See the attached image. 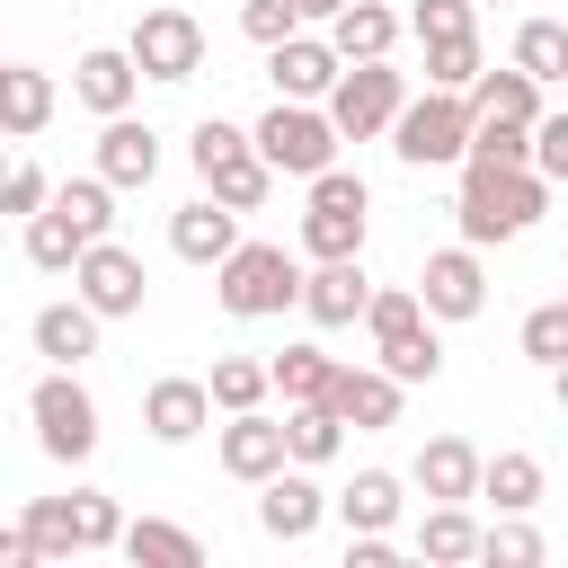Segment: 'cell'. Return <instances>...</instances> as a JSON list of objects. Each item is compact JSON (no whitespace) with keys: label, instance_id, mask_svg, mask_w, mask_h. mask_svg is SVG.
<instances>
[{"label":"cell","instance_id":"obj_1","mask_svg":"<svg viewBox=\"0 0 568 568\" xmlns=\"http://www.w3.org/2000/svg\"><path fill=\"white\" fill-rule=\"evenodd\" d=\"M541 213H550V178H532V169H497V160H462V204H453V222H462L470 248L524 240Z\"/></svg>","mask_w":568,"mask_h":568},{"label":"cell","instance_id":"obj_2","mask_svg":"<svg viewBox=\"0 0 568 568\" xmlns=\"http://www.w3.org/2000/svg\"><path fill=\"white\" fill-rule=\"evenodd\" d=\"M293 284H302V266H293V248H275V240H231V248L213 257V293H222L231 320H284V311H293Z\"/></svg>","mask_w":568,"mask_h":568},{"label":"cell","instance_id":"obj_3","mask_svg":"<svg viewBox=\"0 0 568 568\" xmlns=\"http://www.w3.org/2000/svg\"><path fill=\"white\" fill-rule=\"evenodd\" d=\"M364 222H373V186L355 169H311V204H302V257H364Z\"/></svg>","mask_w":568,"mask_h":568},{"label":"cell","instance_id":"obj_4","mask_svg":"<svg viewBox=\"0 0 568 568\" xmlns=\"http://www.w3.org/2000/svg\"><path fill=\"white\" fill-rule=\"evenodd\" d=\"M382 133H390V151H399L408 169H453V160H462V142H470V98H462V89L399 98V115H390Z\"/></svg>","mask_w":568,"mask_h":568},{"label":"cell","instance_id":"obj_5","mask_svg":"<svg viewBox=\"0 0 568 568\" xmlns=\"http://www.w3.org/2000/svg\"><path fill=\"white\" fill-rule=\"evenodd\" d=\"M248 151H257L275 178H311V169L337 160V124H328L311 98H275V106L248 124Z\"/></svg>","mask_w":568,"mask_h":568},{"label":"cell","instance_id":"obj_6","mask_svg":"<svg viewBox=\"0 0 568 568\" xmlns=\"http://www.w3.org/2000/svg\"><path fill=\"white\" fill-rule=\"evenodd\" d=\"M399 98H408V80L390 71V53H382V62H337V80H328L320 115L337 124V142H373V133L399 115Z\"/></svg>","mask_w":568,"mask_h":568},{"label":"cell","instance_id":"obj_7","mask_svg":"<svg viewBox=\"0 0 568 568\" xmlns=\"http://www.w3.org/2000/svg\"><path fill=\"white\" fill-rule=\"evenodd\" d=\"M27 417H36V444H44L53 462H89V453H98V399H89V382H80L71 364H53V373L27 390Z\"/></svg>","mask_w":568,"mask_h":568},{"label":"cell","instance_id":"obj_8","mask_svg":"<svg viewBox=\"0 0 568 568\" xmlns=\"http://www.w3.org/2000/svg\"><path fill=\"white\" fill-rule=\"evenodd\" d=\"M124 62L142 71V80H195L204 71V27L186 18V9H142L133 18V36H124Z\"/></svg>","mask_w":568,"mask_h":568},{"label":"cell","instance_id":"obj_9","mask_svg":"<svg viewBox=\"0 0 568 568\" xmlns=\"http://www.w3.org/2000/svg\"><path fill=\"white\" fill-rule=\"evenodd\" d=\"M71 293H80L98 320H133V311H142V293H151V275H142V257H133V248L89 240V248L71 257Z\"/></svg>","mask_w":568,"mask_h":568},{"label":"cell","instance_id":"obj_10","mask_svg":"<svg viewBox=\"0 0 568 568\" xmlns=\"http://www.w3.org/2000/svg\"><path fill=\"white\" fill-rule=\"evenodd\" d=\"M408 293H417L426 320H479V311H488V266H479L470 240H453V248H435V257L417 266Z\"/></svg>","mask_w":568,"mask_h":568},{"label":"cell","instance_id":"obj_11","mask_svg":"<svg viewBox=\"0 0 568 568\" xmlns=\"http://www.w3.org/2000/svg\"><path fill=\"white\" fill-rule=\"evenodd\" d=\"M320 515H328V497H320V479H311L302 462H284V470L257 479V532H266V541H311Z\"/></svg>","mask_w":568,"mask_h":568},{"label":"cell","instance_id":"obj_12","mask_svg":"<svg viewBox=\"0 0 568 568\" xmlns=\"http://www.w3.org/2000/svg\"><path fill=\"white\" fill-rule=\"evenodd\" d=\"M364 257H311V275L293 284V311L311 320V328H355V311H364Z\"/></svg>","mask_w":568,"mask_h":568},{"label":"cell","instance_id":"obj_13","mask_svg":"<svg viewBox=\"0 0 568 568\" xmlns=\"http://www.w3.org/2000/svg\"><path fill=\"white\" fill-rule=\"evenodd\" d=\"M328 408H337V426L382 435V426H399V382L382 364H337L328 373Z\"/></svg>","mask_w":568,"mask_h":568},{"label":"cell","instance_id":"obj_14","mask_svg":"<svg viewBox=\"0 0 568 568\" xmlns=\"http://www.w3.org/2000/svg\"><path fill=\"white\" fill-rule=\"evenodd\" d=\"M142 426H151V444H195V435L213 426L204 382H195V373H160V382L142 390Z\"/></svg>","mask_w":568,"mask_h":568},{"label":"cell","instance_id":"obj_15","mask_svg":"<svg viewBox=\"0 0 568 568\" xmlns=\"http://www.w3.org/2000/svg\"><path fill=\"white\" fill-rule=\"evenodd\" d=\"M266 80H275V98H328V80H337V53H328V36H311V27H293L284 44H266Z\"/></svg>","mask_w":568,"mask_h":568},{"label":"cell","instance_id":"obj_16","mask_svg":"<svg viewBox=\"0 0 568 568\" xmlns=\"http://www.w3.org/2000/svg\"><path fill=\"white\" fill-rule=\"evenodd\" d=\"M98 178L106 186H151L160 178V133L133 124V106L124 115H98Z\"/></svg>","mask_w":568,"mask_h":568},{"label":"cell","instance_id":"obj_17","mask_svg":"<svg viewBox=\"0 0 568 568\" xmlns=\"http://www.w3.org/2000/svg\"><path fill=\"white\" fill-rule=\"evenodd\" d=\"M320 27H328V53H337V62H382V53L399 44V9H382V0H346V9H328Z\"/></svg>","mask_w":568,"mask_h":568},{"label":"cell","instance_id":"obj_18","mask_svg":"<svg viewBox=\"0 0 568 568\" xmlns=\"http://www.w3.org/2000/svg\"><path fill=\"white\" fill-rule=\"evenodd\" d=\"M133 89H142V71L124 62V44H89V53L71 62V98H80L89 115H124Z\"/></svg>","mask_w":568,"mask_h":568},{"label":"cell","instance_id":"obj_19","mask_svg":"<svg viewBox=\"0 0 568 568\" xmlns=\"http://www.w3.org/2000/svg\"><path fill=\"white\" fill-rule=\"evenodd\" d=\"M98 328H106V320H98V311L71 293V302H44L27 337H36V355H44V364H71V373H80V364L98 355Z\"/></svg>","mask_w":568,"mask_h":568},{"label":"cell","instance_id":"obj_20","mask_svg":"<svg viewBox=\"0 0 568 568\" xmlns=\"http://www.w3.org/2000/svg\"><path fill=\"white\" fill-rule=\"evenodd\" d=\"M222 470L231 479H266V470H284V426L266 417V408H231V426H222Z\"/></svg>","mask_w":568,"mask_h":568},{"label":"cell","instance_id":"obj_21","mask_svg":"<svg viewBox=\"0 0 568 568\" xmlns=\"http://www.w3.org/2000/svg\"><path fill=\"white\" fill-rule=\"evenodd\" d=\"M231 240H240V213H231V204H213V195H195V204H178V213H169V248H178L186 266H213Z\"/></svg>","mask_w":568,"mask_h":568},{"label":"cell","instance_id":"obj_22","mask_svg":"<svg viewBox=\"0 0 568 568\" xmlns=\"http://www.w3.org/2000/svg\"><path fill=\"white\" fill-rule=\"evenodd\" d=\"M284 462H302V470H320V462H337L346 453V426H337V408L328 399H284Z\"/></svg>","mask_w":568,"mask_h":568},{"label":"cell","instance_id":"obj_23","mask_svg":"<svg viewBox=\"0 0 568 568\" xmlns=\"http://www.w3.org/2000/svg\"><path fill=\"white\" fill-rule=\"evenodd\" d=\"M195 178H204V195H213V204H231V213H257V204L275 195V169H266L248 142H240V151H222V160H204Z\"/></svg>","mask_w":568,"mask_h":568},{"label":"cell","instance_id":"obj_24","mask_svg":"<svg viewBox=\"0 0 568 568\" xmlns=\"http://www.w3.org/2000/svg\"><path fill=\"white\" fill-rule=\"evenodd\" d=\"M408 488H417V497H435V506H453V497H470V488H479V453H470L462 435H435V444L417 453Z\"/></svg>","mask_w":568,"mask_h":568},{"label":"cell","instance_id":"obj_25","mask_svg":"<svg viewBox=\"0 0 568 568\" xmlns=\"http://www.w3.org/2000/svg\"><path fill=\"white\" fill-rule=\"evenodd\" d=\"M541 488H550V470L532 453H479V488L470 497H497V515H532Z\"/></svg>","mask_w":568,"mask_h":568},{"label":"cell","instance_id":"obj_26","mask_svg":"<svg viewBox=\"0 0 568 568\" xmlns=\"http://www.w3.org/2000/svg\"><path fill=\"white\" fill-rule=\"evenodd\" d=\"M328 506L346 515V532H390L399 506H408V479L399 470H355V488H337Z\"/></svg>","mask_w":568,"mask_h":568},{"label":"cell","instance_id":"obj_27","mask_svg":"<svg viewBox=\"0 0 568 568\" xmlns=\"http://www.w3.org/2000/svg\"><path fill=\"white\" fill-rule=\"evenodd\" d=\"M53 124V80L27 71V62H0V133L9 142H36Z\"/></svg>","mask_w":568,"mask_h":568},{"label":"cell","instance_id":"obj_28","mask_svg":"<svg viewBox=\"0 0 568 568\" xmlns=\"http://www.w3.org/2000/svg\"><path fill=\"white\" fill-rule=\"evenodd\" d=\"M115 550H124L133 568H204V541H195L186 524H160V515L124 524V532H115Z\"/></svg>","mask_w":568,"mask_h":568},{"label":"cell","instance_id":"obj_29","mask_svg":"<svg viewBox=\"0 0 568 568\" xmlns=\"http://www.w3.org/2000/svg\"><path fill=\"white\" fill-rule=\"evenodd\" d=\"M426 568H462V559H479V524H470V506L453 497V506H426V524H417V541H408Z\"/></svg>","mask_w":568,"mask_h":568},{"label":"cell","instance_id":"obj_30","mask_svg":"<svg viewBox=\"0 0 568 568\" xmlns=\"http://www.w3.org/2000/svg\"><path fill=\"white\" fill-rule=\"evenodd\" d=\"M462 98H470V115H515V124H532V115H541V80H524L515 62H506V71H488V62H479Z\"/></svg>","mask_w":568,"mask_h":568},{"label":"cell","instance_id":"obj_31","mask_svg":"<svg viewBox=\"0 0 568 568\" xmlns=\"http://www.w3.org/2000/svg\"><path fill=\"white\" fill-rule=\"evenodd\" d=\"M89 240H80V222L71 213H53V204H36L27 213V266L36 275H71V257H80Z\"/></svg>","mask_w":568,"mask_h":568},{"label":"cell","instance_id":"obj_32","mask_svg":"<svg viewBox=\"0 0 568 568\" xmlns=\"http://www.w3.org/2000/svg\"><path fill=\"white\" fill-rule=\"evenodd\" d=\"M328 373H337V355L328 346H284V355H266V390H284V399H328Z\"/></svg>","mask_w":568,"mask_h":568},{"label":"cell","instance_id":"obj_33","mask_svg":"<svg viewBox=\"0 0 568 568\" xmlns=\"http://www.w3.org/2000/svg\"><path fill=\"white\" fill-rule=\"evenodd\" d=\"M515 71L541 80V89L568 80V27H559V18H524V27H515Z\"/></svg>","mask_w":568,"mask_h":568},{"label":"cell","instance_id":"obj_34","mask_svg":"<svg viewBox=\"0 0 568 568\" xmlns=\"http://www.w3.org/2000/svg\"><path fill=\"white\" fill-rule=\"evenodd\" d=\"M44 204H53V213H71V222H80V240H106V231H115V186H106L98 169H89V178H62Z\"/></svg>","mask_w":568,"mask_h":568},{"label":"cell","instance_id":"obj_35","mask_svg":"<svg viewBox=\"0 0 568 568\" xmlns=\"http://www.w3.org/2000/svg\"><path fill=\"white\" fill-rule=\"evenodd\" d=\"M373 355H382V373H390L399 390H408V382H435V373H444V346H435V320H417V328H399V337H382Z\"/></svg>","mask_w":568,"mask_h":568},{"label":"cell","instance_id":"obj_36","mask_svg":"<svg viewBox=\"0 0 568 568\" xmlns=\"http://www.w3.org/2000/svg\"><path fill=\"white\" fill-rule=\"evenodd\" d=\"M204 399H213L222 417H231V408H266V355H213Z\"/></svg>","mask_w":568,"mask_h":568},{"label":"cell","instance_id":"obj_37","mask_svg":"<svg viewBox=\"0 0 568 568\" xmlns=\"http://www.w3.org/2000/svg\"><path fill=\"white\" fill-rule=\"evenodd\" d=\"M124 532V506L106 488H71V550H115Z\"/></svg>","mask_w":568,"mask_h":568},{"label":"cell","instance_id":"obj_38","mask_svg":"<svg viewBox=\"0 0 568 568\" xmlns=\"http://www.w3.org/2000/svg\"><path fill=\"white\" fill-rule=\"evenodd\" d=\"M524 364H541V373L568 364V302H541V311L524 320Z\"/></svg>","mask_w":568,"mask_h":568},{"label":"cell","instance_id":"obj_39","mask_svg":"<svg viewBox=\"0 0 568 568\" xmlns=\"http://www.w3.org/2000/svg\"><path fill=\"white\" fill-rule=\"evenodd\" d=\"M479 559H488V568H541V532H532L524 515H506V524L479 532Z\"/></svg>","mask_w":568,"mask_h":568},{"label":"cell","instance_id":"obj_40","mask_svg":"<svg viewBox=\"0 0 568 568\" xmlns=\"http://www.w3.org/2000/svg\"><path fill=\"white\" fill-rule=\"evenodd\" d=\"M399 27H408L417 44H444V36H479V9H470V0H417Z\"/></svg>","mask_w":568,"mask_h":568},{"label":"cell","instance_id":"obj_41","mask_svg":"<svg viewBox=\"0 0 568 568\" xmlns=\"http://www.w3.org/2000/svg\"><path fill=\"white\" fill-rule=\"evenodd\" d=\"M355 320H364V328H373V346H382V337L417 328L426 311H417V293H408V284H382V293H364V311H355Z\"/></svg>","mask_w":568,"mask_h":568},{"label":"cell","instance_id":"obj_42","mask_svg":"<svg viewBox=\"0 0 568 568\" xmlns=\"http://www.w3.org/2000/svg\"><path fill=\"white\" fill-rule=\"evenodd\" d=\"M470 71H479V36H444V44H426V89H470Z\"/></svg>","mask_w":568,"mask_h":568},{"label":"cell","instance_id":"obj_43","mask_svg":"<svg viewBox=\"0 0 568 568\" xmlns=\"http://www.w3.org/2000/svg\"><path fill=\"white\" fill-rule=\"evenodd\" d=\"M27 541H36V559H71V497H36L27 506Z\"/></svg>","mask_w":568,"mask_h":568},{"label":"cell","instance_id":"obj_44","mask_svg":"<svg viewBox=\"0 0 568 568\" xmlns=\"http://www.w3.org/2000/svg\"><path fill=\"white\" fill-rule=\"evenodd\" d=\"M44 195H53V178H44L36 160H0V213H18V222H27Z\"/></svg>","mask_w":568,"mask_h":568},{"label":"cell","instance_id":"obj_45","mask_svg":"<svg viewBox=\"0 0 568 568\" xmlns=\"http://www.w3.org/2000/svg\"><path fill=\"white\" fill-rule=\"evenodd\" d=\"M302 18H293V0H240V36L248 44H284Z\"/></svg>","mask_w":568,"mask_h":568},{"label":"cell","instance_id":"obj_46","mask_svg":"<svg viewBox=\"0 0 568 568\" xmlns=\"http://www.w3.org/2000/svg\"><path fill=\"white\" fill-rule=\"evenodd\" d=\"M240 142H248V133H240V124H222V115H204V124H195V133H186V160H195V169H204V160H222V151H240Z\"/></svg>","mask_w":568,"mask_h":568},{"label":"cell","instance_id":"obj_47","mask_svg":"<svg viewBox=\"0 0 568 568\" xmlns=\"http://www.w3.org/2000/svg\"><path fill=\"white\" fill-rule=\"evenodd\" d=\"M390 559H399L390 532H346V568H390Z\"/></svg>","mask_w":568,"mask_h":568},{"label":"cell","instance_id":"obj_48","mask_svg":"<svg viewBox=\"0 0 568 568\" xmlns=\"http://www.w3.org/2000/svg\"><path fill=\"white\" fill-rule=\"evenodd\" d=\"M36 559V541H27V524H0V568H27Z\"/></svg>","mask_w":568,"mask_h":568},{"label":"cell","instance_id":"obj_49","mask_svg":"<svg viewBox=\"0 0 568 568\" xmlns=\"http://www.w3.org/2000/svg\"><path fill=\"white\" fill-rule=\"evenodd\" d=\"M328 9H346V0H293V18H302V27H320Z\"/></svg>","mask_w":568,"mask_h":568},{"label":"cell","instance_id":"obj_50","mask_svg":"<svg viewBox=\"0 0 568 568\" xmlns=\"http://www.w3.org/2000/svg\"><path fill=\"white\" fill-rule=\"evenodd\" d=\"M470 9H488V0H470Z\"/></svg>","mask_w":568,"mask_h":568}]
</instances>
